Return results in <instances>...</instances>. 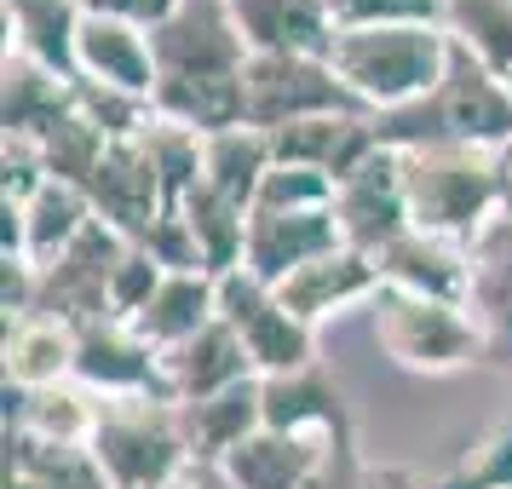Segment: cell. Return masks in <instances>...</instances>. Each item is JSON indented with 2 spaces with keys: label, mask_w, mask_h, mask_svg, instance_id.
I'll use <instances>...</instances> for the list:
<instances>
[{
  "label": "cell",
  "mask_w": 512,
  "mask_h": 489,
  "mask_svg": "<svg viewBox=\"0 0 512 489\" xmlns=\"http://www.w3.org/2000/svg\"><path fill=\"white\" fill-rule=\"evenodd\" d=\"M242 41L254 52H317L334 47V12L328 0H225Z\"/></svg>",
  "instance_id": "cb8c5ba5"
},
{
  "label": "cell",
  "mask_w": 512,
  "mask_h": 489,
  "mask_svg": "<svg viewBox=\"0 0 512 489\" xmlns=\"http://www.w3.org/2000/svg\"><path fill=\"white\" fill-rule=\"evenodd\" d=\"M110 156V139L98 133L87 116H70L58 133H47L41 139V162H47V179H58V185H75V190H87L93 185V173L98 162Z\"/></svg>",
  "instance_id": "836d02e7"
},
{
  "label": "cell",
  "mask_w": 512,
  "mask_h": 489,
  "mask_svg": "<svg viewBox=\"0 0 512 489\" xmlns=\"http://www.w3.org/2000/svg\"><path fill=\"white\" fill-rule=\"evenodd\" d=\"M75 81H98V87H116V93H139L156 98V47H150V29L87 12L81 35H75Z\"/></svg>",
  "instance_id": "5bb4252c"
},
{
  "label": "cell",
  "mask_w": 512,
  "mask_h": 489,
  "mask_svg": "<svg viewBox=\"0 0 512 489\" xmlns=\"http://www.w3.org/2000/svg\"><path fill=\"white\" fill-rule=\"evenodd\" d=\"M242 380H259L254 363H248V351L242 340L231 334L225 317H213L196 340L185 346L162 351V386H167V403H202L213 392H231Z\"/></svg>",
  "instance_id": "44dd1931"
},
{
  "label": "cell",
  "mask_w": 512,
  "mask_h": 489,
  "mask_svg": "<svg viewBox=\"0 0 512 489\" xmlns=\"http://www.w3.org/2000/svg\"><path fill=\"white\" fill-rule=\"evenodd\" d=\"M334 179H323V173H311V167H271L265 173V185H259L254 208L265 213H311V208H334Z\"/></svg>",
  "instance_id": "8d00e7d4"
},
{
  "label": "cell",
  "mask_w": 512,
  "mask_h": 489,
  "mask_svg": "<svg viewBox=\"0 0 512 489\" xmlns=\"http://www.w3.org/2000/svg\"><path fill=\"white\" fill-rule=\"evenodd\" d=\"M162 282H167L162 265L144 254L139 242H127V254H121V265H116V277H110V317L133 323L144 305L156 300V288H162Z\"/></svg>",
  "instance_id": "f35d334b"
},
{
  "label": "cell",
  "mask_w": 512,
  "mask_h": 489,
  "mask_svg": "<svg viewBox=\"0 0 512 489\" xmlns=\"http://www.w3.org/2000/svg\"><path fill=\"white\" fill-rule=\"evenodd\" d=\"M87 449L98 455L110 489H167L190 466L179 403L167 397H98Z\"/></svg>",
  "instance_id": "277c9868"
},
{
  "label": "cell",
  "mask_w": 512,
  "mask_h": 489,
  "mask_svg": "<svg viewBox=\"0 0 512 489\" xmlns=\"http://www.w3.org/2000/svg\"><path fill=\"white\" fill-rule=\"evenodd\" d=\"M334 219H340V242L357 254H380L386 242L409 231V196H403V156L397 150H374L369 162L357 167L351 179H340L334 190Z\"/></svg>",
  "instance_id": "8fae6325"
},
{
  "label": "cell",
  "mask_w": 512,
  "mask_h": 489,
  "mask_svg": "<svg viewBox=\"0 0 512 489\" xmlns=\"http://www.w3.org/2000/svg\"><path fill=\"white\" fill-rule=\"evenodd\" d=\"M346 248L340 242V219L334 208H311V213H248V254H242V271L277 288L282 277H294L300 265Z\"/></svg>",
  "instance_id": "4fadbf2b"
},
{
  "label": "cell",
  "mask_w": 512,
  "mask_h": 489,
  "mask_svg": "<svg viewBox=\"0 0 512 489\" xmlns=\"http://www.w3.org/2000/svg\"><path fill=\"white\" fill-rule=\"evenodd\" d=\"M271 150L282 167H311L340 185L380 150V133H374V116H317L271 133Z\"/></svg>",
  "instance_id": "7402d4cb"
},
{
  "label": "cell",
  "mask_w": 512,
  "mask_h": 489,
  "mask_svg": "<svg viewBox=\"0 0 512 489\" xmlns=\"http://www.w3.org/2000/svg\"><path fill=\"white\" fill-rule=\"evenodd\" d=\"M75 386L93 397H167L162 386V351L121 317L75 328Z\"/></svg>",
  "instance_id": "30bf717a"
},
{
  "label": "cell",
  "mask_w": 512,
  "mask_h": 489,
  "mask_svg": "<svg viewBox=\"0 0 512 489\" xmlns=\"http://www.w3.org/2000/svg\"><path fill=\"white\" fill-rule=\"evenodd\" d=\"M167 489H236V484H231V472H225V466H213V461H190Z\"/></svg>",
  "instance_id": "b9f144b4"
},
{
  "label": "cell",
  "mask_w": 512,
  "mask_h": 489,
  "mask_svg": "<svg viewBox=\"0 0 512 489\" xmlns=\"http://www.w3.org/2000/svg\"><path fill=\"white\" fill-rule=\"evenodd\" d=\"M213 317H219V277H208V271H167V282L156 288V300L133 317V328L156 351H173L185 340H196Z\"/></svg>",
  "instance_id": "484cf974"
},
{
  "label": "cell",
  "mask_w": 512,
  "mask_h": 489,
  "mask_svg": "<svg viewBox=\"0 0 512 489\" xmlns=\"http://www.w3.org/2000/svg\"><path fill=\"white\" fill-rule=\"evenodd\" d=\"M397 156H403V196L415 231L472 248L489 219L512 208V150L438 144V150H397Z\"/></svg>",
  "instance_id": "7a4b0ae2"
},
{
  "label": "cell",
  "mask_w": 512,
  "mask_h": 489,
  "mask_svg": "<svg viewBox=\"0 0 512 489\" xmlns=\"http://www.w3.org/2000/svg\"><path fill=\"white\" fill-rule=\"evenodd\" d=\"M271 167H277V150H271V133H259V127H231L202 144V185L231 196L248 213H254V196Z\"/></svg>",
  "instance_id": "f546056e"
},
{
  "label": "cell",
  "mask_w": 512,
  "mask_h": 489,
  "mask_svg": "<svg viewBox=\"0 0 512 489\" xmlns=\"http://www.w3.org/2000/svg\"><path fill=\"white\" fill-rule=\"evenodd\" d=\"M466 311L484 328V346L495 357H512V208L495 213L472 242V282Z\"/></svg>",
  "instance_id": "603a6c76"
},
{
  "label": "cell",
  "mask_w": 512,
  "mask_h": 489,
  "mask_svg": "<svg viewBox=\"0 0 512 489\" xmlns=\"http://www.w3.org/2000/svg\"><path fill=\"white\" fill-rule=\"evenodd\" d=\"M374 133L386 150H438V144H472V150H512V87L449 41V70L426 98L374 116Z\"/></svg>",
  "instance_id": "6da1fadb"
},
{
  "label": "cell",
  "mask_w": 512,
  "mask_h": 489,
  "mask_svg": "<svg viewBox=\"0 0 512 489\" xmlns=\"http://www.w3.org/2000/svg\"><path fill=\"white\" fill-rule=\"evenodd\" d=\"M98 420V397L87 386H41V392H24V386H6V432H29V438L47 443H87Z\"/></svg>",
  "instance_id": "f1b7e54d"
},
{
  "label": "cell",
  "mask_w": 512,
  "mask_h": 489,
  "mask_svg": "<svg viewBox=\"0 0 512 489\" xmlns=\"http://www.w3.org/2000/svg\"><path fill=\"white\" fill-rule=\"evenodd\" d=\"M87 12H104V18H121V24H139V29H162L179 0H81Z\"/></svg>",
  "instance_id": "60d3db41"
},
{
  "label": "cell",
  "mask_w": 512,
  "mask_h": 489,
  "mask_svg": "<svg viewBox=\"0 0 512 489\" xmlns=\"http://www.w3.org/2000/svg\"><path fill=\"white\" fill-rule=\"evenodd\" d=\"M374 265H380V288L466 305V282H472V248L466 242H449V236H432V231L409 225L397 242H386L374 254Z\"/></svg>",
  "instance_id": "9a60e30c"
},
{
  "label": "cell",
  "mask_w": 512,
  "mask_h": 489,
  "mask_svg": "<svg viewBox=\"0 0 512 489\" xmlns=\"http://www.w3.org/2000/svg\"><path fill=\"white\" fill-rule=\"evenodd\" d=\"M6 466L29 489H110L104 466L87 443H47L29 432H6Z\"/></svg>",
  "instance_id": "4dcf8cb0"
},
{
  "label": "cell",
  "mask_w": 512,
  "mask_h": 489,
  "mask_svg": "<svg viewBox=\"0 0 512 489\" xmlns=\"http://www.w3.org/2000/svg\"><path fill=\"white\" fill-rule=\"evenodd\" d=\"M0 219H6L0 259H24V265L41 271V265H52L70 242H81V231L93 225L98 213H93V202H87V190L47 179L29 202H0Z\"/></svg>",
  "instance_id": "7c38bea8"
},
{
  "label": "cell",
  "mask_w": 512,
  "mask_h": 489,
  "mask_svg": "<svg viewBox=\"0 0 512 489\" xmlns=\"http://www.w3.org/2000/svg\"><path fill=\"white\" fill-rule=\"evenodd\" d=\"M70 116H75V81L70 75L47 70V64H35V58L6 52V64H0V127H6V139L41 144Z\"/></svg>",
  "instance_id": "ffe728a7"
},
{
  "label": "cell",
  "mask_w": 512,
  "mask_h": 489,
  "mask_svg": "<svg viewBox=\"0 0 512 489\" xmlns=\"http://www.w3.org/2000/svg\"><path fill=\"white\" fill-rule=\"evenodd\" d=\"M139 248L156 259L162 271H202L196 236H190V225H185V213H179V208H162V219L139 236Z\"/></svg>",
  "instance_id": "ab89813d"
},
{
  "label": "cell",
  "mask_w": 512,
  "mask_h": 489,
  "mask_svg": "<svg viewBox=\"0 0 512 489\" xmlns=\"http://www.w3.org/2000/svg\"><path fill=\"white\" fill-rule=\"evenodd\" d=\"M369 311H374V340L386 346V357L397 369H409V374H455L489 351L484 328L472 323L466 305L380 288L369 300Z\"/></svg>",
  "instance_id": "5b68a950"
},
{
  "label": "cell",
  "mask_w": 512,
  "mask_h": 489,
  "mask_svg": "<svg viewBox=\"0 0 512 489\" xmlns=\"http://www.w3.org/2000/svg\"><path fill=\"white\" fill-rule=\"evenodd\" d=\"M0 363H6V386H24V392L64 386L75 380V328L52 317H18L6 323Z\"/></svg>",
  "instance_id": "83f0119b"
},
{
  "label": "cell",
  "mask_w": 512,
  "mask_h": 489,
  "mask_svg": "<svg viewBox=\"0 0 512 489\" xmlns=\"http://www.w3.org/2000/svg\"><path fill=\"white\" fill-rule=\"evenodd\" d=\"M259 409H265V426H277V432L357 438V426H351V403H346V392H340V380H334L323 363L259 380Z\"/></svg>",
  "instance_id": "d6986e66"
},
{
  "label": "cell",
  "mask_w": 512,
  "mask_h": 489,
  "mask_svg": "<svg viewBox=\"0 0 512 489\" xmlns=\"http://www.w3.org/2000/svg\"><path fill=\"white\" fill-rule=\"evenodd\" d=\"M334 443L340 438H323V432H277V426H259L254 438H242L219 466L231 472L236 489H311Z\"/></svg>",
  "instance_id": "e0dca14e"
},
{
  "label": "cell",
  "mask_w": 512,
  "mask_h": 489,
  "mask_svg": "<svg viewBox=\"0 0 512 489\" xmlns=\"http://www.w3.org/2000/svg\"><path fill=\"white\" fill-rule=\"evenodd\" d=\"M277 294L305 328H317L346 305H369L380 294V265L369 254H357V248H334V254L300 265L294 277H282Z\"/></svg>",
  "instance_id": "ac0fdd59"
},
{
  "label": "cell",
  "mask_w": 512,
  "mask_h": 489,
  "mask_svg": "<svg viewBox=\"0 0 512 489\" xmlns=\"http://www.w3.org/2000/svg\"><path fill=\"white\" fill-rule=\"evenodd\" d=\"M443 35L472 52L495 81L512 87V0H449Z\"/></svg>",
  "instance_id": "d6a6232c"
},
{
  "label": "cell",
  "mask_w": 512,
  "mask_h": 489,
  "mask_svg": "<svg viewBox=\"0 0 512 489\" xmlns=\"http://www.w3.org/2000/svg\"><path fill=\"white\" fill-rule=\"evenodd\" d=\"M179 213H185L190 236H196V254H202V271H208V277L242 271V254H248V208H236L231 196L196 185L185 202H179Z\"/></svg>",
  "instance_id": "1f68e13d"
},
{
  "label": "cell",
  "mask_w": 512,
  "mask_h": 489,
  "mask_svg": "<svg viewBox=\"0 0 512 489\" xmlns=\"http://www.w3.org/2000/svg\"><path fill=\"white\" fill-rule=\"evenodd\" d=\"M121 254H127V236L93 219L81 231V242H70L52 265L35 271V311L29 317H52V323L70 328L110 317V277H116Z\"/></svg>",
  "instance_id": "9c48e42d"
},
{
  "label": "cell",
  "mask_w": 512,
  "mask_h": 489,
  "mask_svg": "<svg viewBox=\"0 0 512 489\" xmlns=\"http://www.w3.org/2000/svg\"><path fill=\"white\" fill-rule=\"evenodd\" d=\"M87 202H93L98 219H104L110 231H121L127 242H139V236L162 219L167 196H162V179H156V167H150L139 139L110 144V156L98 162L93 185H87Z\"/></svg>",
  "instance_id": "2e32d148"
},
{
  "label": "cell",
  "mask_w": 512,
  "mask_h": 489,
  "mask_svg": "<svg viewBox=\"0 0 512 489\" xmlns=\"http://www.w3.org/2000/svg\"><path fill=\"white\" fill-rule=\"evenodd\" d=\"M150 47L162 81H242L254 58L225 0H179V12L150 29Z\"/></svg>",
  "instance_id": "ba28073f"
},
{
  "label": "cell",
  "mask_w": 512,
  "mask_h": 489,
  "mask_svg": "<svg viewBox=\"0 0 512 489\" xmlns=\"http://www.w3.org/2000/svg\"><path fill=\"white\" fill-rule=\"evenodd\" d=\"M179 426H185L190 461H225L242 438H254L265 426V409H259V380H242L231 392H213L202 403H179Z\"/></svg>",
  "instance_id": "4316f807"
},
{
  "label": "cell",
  "mask_w": 512,
  "mask_h": 489,
  "mask_svg": "<svg viewBox=\"0 0 512 489\" xmlns=\"http://www.w3.org/2000/svg\"><path fill=\"white\" fill-rule=\"evenodd\" d=\"M242 87H248V127L259 133H282L317 116H374L317 52H254Z\"/></svg>",
  "instance_id": "8992f818"
},
{
  "label": "cell",
  "mask_w": 512,
  "mask_h": 489,
  "mask_svg": "<svg viewBox=\"0 0 512 489\" xmlns=\"http://www.w3.org/2000/svg\"><path fill=\"white\" fill-rule=\"evenodd\" d=\"M0 6H6V52L75 81V35L87 6L81 0H0Z\"/></svg>",
  "instance_id": "d4e9b609"
},
{
  "label": "cell",
  "mask_w": 512,
  "mask_h": 489,
  "mask_svg": "<svg viewBox=\"0 0 512 489\" xmlns=\"http://www.w3.org/2000/svg\"><path fill=\"white\" fill-rule=\"evenodd\" d=\"M449 0H328L334 29H369V24H438Z\"/></svg>",
  "instance_id": "74e56055"
},
{
  "label": "cell",
  "mask_w": 512,
  "mask_h": 489,
  "mask_svg": "<svg viewBox=\"0 0 512 489\" xmlns=\"http://www.w3.org/2000/svg\"><path fill=\"white\" fill-rule=\"evenodd\" d=\"M219 317H225L231 334L242 340V351H248V363H254L259 380L317 363V328H305L300 317L282 305L277 288L248 277V271L219 277Z\"/></svg>",
  "instance_id": "52a82bcc"
},
{
  "label": "cell",
  "mask_w": 512,
  "mask_h": 489,
  "mask_svg": "<svg viewBox=\"0 0 512 489\" xmlns=\"http://www.w3.org/2000/svg\"><path fill=\"white\" fill-rule=\"evenodd\" d=\"M328 64L374 116L426 98L449 70V35L438 24H369L334 29Z\"/></svg>",
  "instance_id": "3957f363"
},
{
  "label": "cell",
  "mask_w": 512,
  "mask_h": 489,
  "mask_svg": "<svg viewBox=\"0 0 512 489\" xmlns=\"http://www.w3.org/2000/svg\"><path fill=\"white\" fill-rule=\"evenodd\" d=\"M426 489H512V420L489 426L461 461L438 472Z\"/></svg>",
  "instance_id": "d590c367"
},
{
  "label": "cell",
  "mask_w": 512,
  "mask_h": 489,
  "mask_svg": "<svg viewBox=\"0 0 512 489\" xmlns=\"http://www.w3.org/2000/svg\"><path fill=\"white\" fill-rule=\"evenodd\" d=\"M75 116H87L110 144L139 139L144 127L156 121V104L139 93H116V87H98V81H75Z\"/></svg>",
  "instance_id": "e575fe53"
}]
</instances>
